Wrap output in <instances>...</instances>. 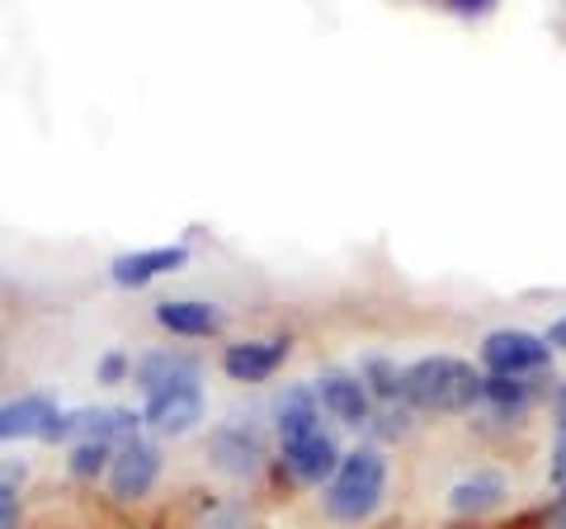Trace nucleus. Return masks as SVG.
I'll return each instance as SVG.
<instances>
[{"label": "nucleus", "instance_id": "f257e3e1", "mask_svg": "<svg viewBox=\"0 0 566 529\" xmlns=\"http://www.w3.org/2000/svg\"><path fill=\"white\" fill-rule=\"evenodd\" d=\"M401 397H411L424 412H463L482 397V378H476V369L468 360L430 355V360H416L401 374Z\"/></svg>", "mask_w": 566, "mask_h": 529}, {"label": "nucleus", "instance_id": "f03ea898", "mask_svg": "<svg viewBox=\"0 0 566 529\" xmlns=\"http://www.w3.org/2000/svg\"><path fill=\"white\" fill-rule=\"evenodd\" d=\"M387 491V464L378 449H354L340 458L326 491V510L335 520H368Z\"/></svg>", "mask_w": 566, "mask_h": 529}, {"label": "nucleus", "instance_id": "7ed1b4c3", "mask_svg": "<svg viewBox=\"0 0 566 529\" xmlns=\"http://www.w3.org/2000/svg\"><path fill=\"white\" fill-rule=\"evenodd\" d=\"M482 364L495 378H524L547 364V341L534 331H491L482 341Z\"/></svg>", "mask_w": 566, "mask_h": 529}, {"label": "nucleus", "instance_id": "20e7f679", "mask_svg": "<svg viewBox=\"0 0 566 529\" xmlns=\"http://www.w3.org/2000/svg\"><path fill=\"white\" fill-rule=\"evenodd\" d=\"M156 473H161V454L147 439H123L109 458V491L118 501H142L156 487Z\"/></svg>", "mask_w": 566, "mask_h": 529}, {"label": "nucleus", "instance_id": "39448f33", "mask_svg": "<svg viewBox=\"0 0 566 529\" xmlns=\"http://www.w3.org/2000/svg\"><path fill=\"white\" fill-rule=\"evenodd\" d=\"M316 402L345 426H368V416H374V397H368L359 374H340V369L316 378Z\"/></svg>", "mask_w": 566, "mask_h": 529}, {"label": "nucleus", "instance_id": "423d86ee", "mask_svg": "<svg viewBox=\"0 0 566 529\" xmlns=\"http://www.w3.org/2000/svg\"><path fill=\"white\" fill-rule=\"evenodd\" d=\"M147 421H151V426L161 431V435H185V431H193V421H203V393H199V383L151 393V397H147Z\"/></svg>", "mask_w": 566, "mask_h": 529}, {"label": "nucleus", "instance_id": "0eeeda50", "mask_svg": "<svg viewBox=\"0 0 566 529\" xmlns=\"http://www.w3.org/2000/svg\"><path fill=\"white\" fill-rule=\"evenodd\" d=\"M283 464H289V473L297 483H322V478H335V468H340V449H335V439L326 431H312V435L283 445Z\"/></svg>", "mask_w": 566, "mask_h": 529}, {"label": "nucleus", "instance_id": "6e6552de", "mask_svg": "<svg viewBox=\"0 0 566 529\" xmlns=\"http://www.w3.org/2000/svg\"><path fill=\"white\" fill-rule=\"evenodd\" d=\"M57 426V407L43 393H24L0 407V445L6 439H48Z\"/></svg>", "mask_w": 566, "mask_h": 529}, {"label": "nucleus", "instance_id": "1a4fd4ad", "mask_svg": "<svg viewBox=\"0 0 566 529\" xmlns=\"http://www.w3.org/2000/svg\"><path fill=\"white\" fill-rule=\"evenodd\" d=\"M133 378L151 393H166V387H185V383H199V360L185 355V350H151L133 364Z\"/></svg>", "mask_w": 566, "mask_h": 529}, {"label": "nucleus", "instance_id": "9d476101", "mask_svg": "<svg viewBox=\"0 0 566 529\" xmlns=\"http://www.w3.org/2000/svg\"><path fill=\"white\" fill-rule=\"evenodd\" d=\"M71 431H81L85 439H99V445H109V439H137V416L123 412V407H95V412L57 416V426H52L48 439H62Z\"/></svg>", "mask_w": 566, "mask_h": 529}, {"label": "nucleus", "instance_id": "9b49d317", "mask_svg": "<svg viewBox=\"0 0 566 529\" xmlns=\"http://www.w3.org/2000/svg\"><path fill=\"white\" fill-rule=\"evenodd\" d=\"M185 260H189L185 246H151V251H128V256H118V260L109 264V274H114V284L137 289V284H151V279L166 274V270H180Z\"/></svg>", "mask_w": 566, "mask_h": 529}, {"label": "nucleus", "instance_id": "f8f14e48", "mask_svg": "<svg viewBox=\"0 0 566 529\" xmlns=\"http://www.w3.org/2000/svg\"><path fill=\"white\" fill-rule=\"evenodd\" d=\"M208 454L212 464H218L222 473H232V478H251V473L260 468V439L245 431V426H218L208 439Z\"/></svg>", "mask_w": 566, "mask_h": 529}, {"label": "nucleus", "instance_id": "ddd939ff", "mask_svg": "<svg viewBox=\"0 0 566 529\" xmlns=\"http://www.w3.org/2000/svg\"><path fill=\"white\" fill-rule=\"evenodd\" d=\"M283 355H289V341H241V345H227L222 369L237 383H260L283 364Z\"/></svg>", "mask_w": 566, "mask_h": 529}, {"label": "nucleus", "instance_id": "4468645a", "mask_svg": "<svg viewBox=\"0 0 566 529\" xmlns=\"http://www.w3.org/2000/svg\"><path fill=\"white\" fill-rule=\"evenodd\" d=\"M510 497V483L501 478V473H472V478H463L453 491H449V506L453 516H486V510H495Z\"/></svg>", "mask_w": 566, "mask_h": 529}, {"label": "nucleus", "instance_id": "2eb2a0df", "mask_svg": "<svg viewBox=\"0 0 566 529\" xmlns=\"http://www.w3.org/2000/svg\"><path fill=\"white\" fill-rule=\"evenodd\" d=\"M156 322L175 336H212L222 326V312L212 303H199V298H180V303H161L156 308Z\"/></svg>", "mask_w": 566, "mask_h": 529}, {"label": "nucleus", "instance_id": "dca6fc26", "mask_svg": "<svg viewBox=\"0 0 566 529\" xmlns=\"http://www.w3.org/2000/svg\"><path fill=\"white\" fill-rule=\"evenodd\" d=\"M312 431H322L316 393L312 387H293V393H283V402H279V439L289 445V439H303Z\"/></svg>", "mask_w": 566, "mask_h": 529}, {"label": "nucleus", "instance_id": "f3484780", "mask_svg": "<svg viewBox=\"0 0 566 529\" xmlns=\"http://www.w3.org/2000/svg\"><path fill=\"white\" fill-rule=\"evenodd\" d=\"M401 374H406V369L387 364V360H364V369H359V383L368 387V397L392 402V397H401Z\"/></svg>", "mask_w": 566, "mask_h": 529}, {"label": "nucleus", "instance_id": "a211bd4d", "mask_svg": "<svg viewBox=\"0 0 566 529\" xmlns=\"http://www.w3.org/2000/svg\"><path fill=\"white\" fill-rule=\"evenodd\" d=\"M528 393H534V387H528L524 378H482V397L491 402V407H501V412H520L524 402H528Z\"/></svg>", "mask_w": 566, "mask_h": 529}, {"label": "nucleus", "instance_id": "6ab92c4d", "mask_svg": "<svg viewBox=\"0 0 566 529\" xmlns=\"http://www.w3.org/2000/svg\"><path fill=\"white\" fill-rule=\"evenodd\" d=\"M114 458V445H99V439H81L76 449H71V473L76 478H95V473Z\"/></svg>", "mask_w": 566, "mask_h": 529}, {"label": "nucleus", "instance_id": "aec40b11", "mask_svg": "<svg viewBox=\"0 0 566 529\" xmlns=\"http://www.w3.org/2000/svg\"><path fill=\"white\" fill-rule=\"evenodd\" d=\"M199 529H255V525H251V516H245L241 506H218Z\"/></svg>", "mask_w": 566, "mask_h": 529}, {"label": "nucleus", "instance_id": "412c9836", "mask_svg": "<svg viewBox=\"0 0 566 529\" xmlns=\"http://www.w3.org/2000/svg\"><path fill=\"white\" fill-rule=\"evenodd\" d=\"M0 529H20V491L0 483Z\"/></svg>", "mask_w": 566, "mask_h": 529}, {"label": "nucleus", "instance_id": "4be33fe9", "mask_svg": "<svg viewBox=\"0 0 566 529\" xmlns=\"http://www.w3.org/2000/svg\"><path fill=\"white\" fill-rule=\"evenodd\" d=\"M553 483L562 491V501H566V435L557 431V449H553Z\"/></svg>", "mask_w": 566, "mask_h": 529}, {"label": "nucleus", "instance_id": "5701e85b", "mask_svg": "<svg viewBox=\"0 0 566 529\" xmlns=\"http://www.w3.org/2000/svg\"><path fill=\"white\" fill-rule=\"evenodd\" d=\"M128 360H123V355H104V364H99V378H109V383H118L123 374H128Z\"/></svg>", "mask_w": 566, "mask_h": 529}, {"label": "nucleus", "instance_id": "b1692460", "mask_svg": "<svg viewBox=\"0 0 566 529\" xmlns=\"http://www.w3.org/2000/svg\"><path fill=\"white\" fill-rule=\"evenodd\" d=\"M449 10H453V14H486L491 0H449Z\"/></svg>", "mask_w": 566, "mask_h": 529}, {"label": "nucleus", "instance_id": "393cba45", "mask_svg": "<svg viewBox=\"0 0 566 529\" xmlns=\"http://www.w3.org/2000/svg\"><path fill=\"white\" fill-rule=\"evenodd\" d=\"M543 341H547V350H553V345L566 350V317H557V322L547 326V336H543Z\"/></svg>", "mask_w": 566, "mask_h": 529}, {"label": "nucleus", "instance_id": "a878e982", "mask_svg": "<svg viewBox=\"0 0 566 529\" xmlns=\"http://www.w3.org/2000/svg\"><path fill=\"white\" fill-rule=\"evenodd\" d=\"M543 529H566V501H557L553 510L543 516Z\"/></svg>", "mask_w": 566, "mask_h": 529}, {"label": "nucleus", "instance_id": "bb28decb", "mask_svg": "<svg viewBox=\"0 0 566 529\" xmlns=\"http://www.w3.org/2000/svg\"><path fill=\"white\" fill-rule=\"evenodd\" d=\"M553 407H557V426H562V435H566V383L557 387V402H553Z\"/></svg>", "mask_w": 566, "mask_h": 529}]
</instances>
